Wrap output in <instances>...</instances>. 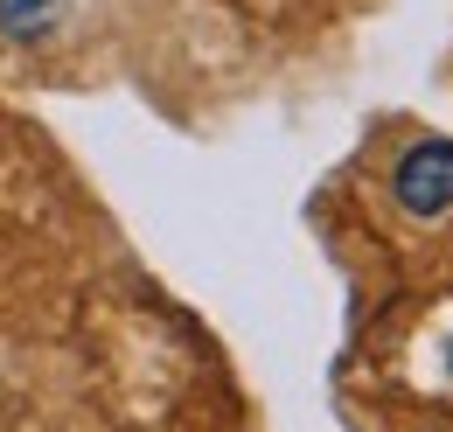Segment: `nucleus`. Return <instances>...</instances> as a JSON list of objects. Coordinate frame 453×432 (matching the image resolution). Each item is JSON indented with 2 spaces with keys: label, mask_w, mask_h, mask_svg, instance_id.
<instances>
[{
  "label": "nucleus",
  "mask_w": 453,
  "mask_h": 432,
  "mask_svg": "<svg viewBox=\"0 0 453 432\" xmlns=\"http://www.w3.org/2000/svg\"><path fill=\"white\" fill-rule=\"evenodd\" d=\"M447 377H453V335H447Z\"/></svg>",
  "instance_id": "nucleus-3"
},
{
  "label": "nucleus",
  "mask_w": 453,
  "mask_h": 432,
  "mask_svg": "<svg viewBox=\"0 0 453 432\" xmlns=\"http://www.w3.org/2000/svg\"><path fill=\"white\" fill-rule=\"evenodd\" d=\"M57 14H63V0H0V28L14 42H42L57 28Z\"/></svg>",
  "instance_id": "nucleus-2"
},
{
  "label": "nucleus",
  "mask_w": 453,
  "mask_h": 432,
  "mask_svg": "<svg viewBox=\"0 0 453 432\" xmlns=\"http://www.w3.org/2000/svg\"><path fill=\"white\" fill-rule=\"evenodd\" d=\"M391 196L404 216L440 223L453 210V140H411L391 167Z\"/></svg>",
  "instance_id": "nucleus-1"
}]
</instances>
